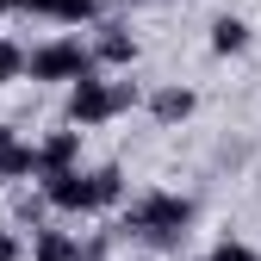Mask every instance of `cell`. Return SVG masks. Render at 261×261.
Wrapping results in <instances>:
<instances>
[{"label":"cell","mask_w":261,"mask_h":261,"mask_svg":"<svg viewBox=\"0 0 261 261\" xmlns=\"http://www.w3.org/2000/svg\"><path fill=\"white\" fill-rule=\"evenodd\" d=\"M130 106H143V87L124 81V75H112V69H93V75H81V81L62 87V118L81 124V130H100V124L124 118Z\"/></svg>","instance_id":"cell-1"},{"label":"cell","mask_w":261,"mask_h":261,"mask_svg":"<svg viewBox=\"0 0 261 261\" xmlns=\"http://www.w3.org/2000/svg\"><path fill=\"white\" fill-rule=\"evenodd\" d=\"M187 224H193V199H187V193L149 187V193H137V199L124 205V224H118V230H124L130 243L174 249V243H187Z\"/></svg>","instance_id":"cell-2"},{"label":"cell","mask_w":261,"mask_h":261,"mask_svg":"<svg viewBox=\"0 0 261 261\" xmlns=\"http://www.w3.org/2000/svg\"><path fill=\"white\" fill-rule=\"evenodd\" d=\"M93 69H100V62H93V44L81 38V31H56V38L25 50V75L38 87H69V81H81Z\"/></svg>","instance_id":"cell-3"},{"label":"cell","mask_w":261,"mask_h":261,"mask_svg":"<svg viewBox=\"0 0 261 261\" xmlns=\"http://www.w3.org/2000/svg\"><path fill=\"white\" fill-rule=\"evenodd\" d=\"M44 199L56 218H100V193H93V168H56V174H38Z\"/></svg>","instance_id":"cell-4"},{"label":"cell","mask_w":261,"mask_h":261,"mask_svg":"<svg viewBox=\"0 0 261 261\" xmlns=\"http://www.w3.org/2000/svg\"><path fill=\"white\" fill-rule=\"evenodd\" d=\"M87 31H93V38H87L93 44V62L112 69V75H130V62H137V31H130L124 19H112V13L100 25H87Z\"/></svg>","instance_id":"cell-5"},{"label":"cell","mask_w":261,"mask_h":261,"mask_svg":"<svg viewBox=\"0 0 261 261\" xmlns=\"http://www.w3.org/2000/svg\"><path fill=\"white\" fill-rule=\"evenodd\" d=\"M81 149H87V130L62 118L56 130L38 137V174H56V168H81Z\"/></svg>","instance_id":"cell-6"},{"label":"cell","mask_w":261,"mask_h":261,"mask_svg":"<svg viewBox=\"0 0 261 261\" xmlns=\"http://www.w3.org/2000/svg\"><path fill=\"white\" fill-rule=\"evenodd\" d=\"M112 0H25V13L31 19H50V25H69V31H87V25H100L106 19Z\"/></svg>","instance_id":"cell-7"},{"label":"cell","mask_w":261,"mask_h":261,"mask_svg":"<svg viewBox=\"0 0 261 261\" xmlns=\"http://www.w3.org/2000/svg\"><path fill=\"white\" fill-rule=\"evenodd\" d=\"M143 106H149L155 124H168V130H174V124H187L193 112H199V93H193L187 81H162L155 93H143Z\"/></svg>","instance_id":"cell-8"},{"label":"cell","mask_w":261,"mask_h":261,"mask_svg":"<svg viewBox=\"0 0 261 261\" xmlns=\"http://www.w3.org/2000/svg\"><path fill=\"white\" fill-rule=\"evenodd\" d=\"M31 261H81V237L44 218L38 230H31Z\"/></svg>","instance_id":"cell-9"},{"label":"cell","mask_w":261,"mask_h":261,"mask_svg":"<svg viewBox=\"0 0 261 261\" xmlns=\"http://www.w3.org/2000/svg\"><path fill=\"white\" fill-rule=\"evenodd\" d=\"M249 44H255V31H249L243 13H218L212 19V56H243Z\"/></svg>","instance_id":"cell-10"},{"label":"cell","mask_w":261,"mask_h":261,"mask_svg":"<svg viewBox=\"0 0 261 261\" xmlns=\"http://www.w3.org/2000/svg\"><path fill=\"white\" fill-rule=\"evenodd\" d=\"M93 193H100V218L124 205V168L118 162H100V168H93Z\"/></svg>","instance_id":"cell-11"},{"label":"cell","mask_w":261,"mask_h":261,"mask_svg":"<svg viewBox=\"0 0 261 261\" xmlns=\"http://www.w3.org/2000/svg\"><path fill=\"white\" fill-rule=\"evenodd\" d=\"M13 81H25V44L0 38V87H13Z\"/></svg>","instance_id":"cell-12"},{"label":"cell","mask_w":261,"mask_h":261,"mask_svg":"<svg viewBox=\"0 0 261 261\" xmlns=\"http://www.w3.org/2000/svg\"><path fill=\"white\" fill-rule=\"evenodd\" d=\"M205 261H261V255H255L243 237H218V243L205 249Z\"/></svg>","instance_id":"cell-13"},{"label":"cell","mask_w":261,"mask_h":261,"mask_svg":"<svg viewBox=\"0 0 261 261\" xmlns=\"http://www.w3.org/2000/svg\"><path fill=\"white\" fill-rule=\"evenodd\" d=\"M0 13H25V0H0Z\"/></svg>","instance_id":"cell-14"},{"label":"cell","mask_w":261,"mask_h":261,"mask_svg":"<svg viewBox=\"0 0 261 261\" xmlns=\"http://www.w3.org/2000/svg\"><path fill=\"white\" fill-rule=\"evenodd\" d=\"M0 19H7V13H0Z\"/></svg>","instance_id":"cell-15"}]
</instances>
